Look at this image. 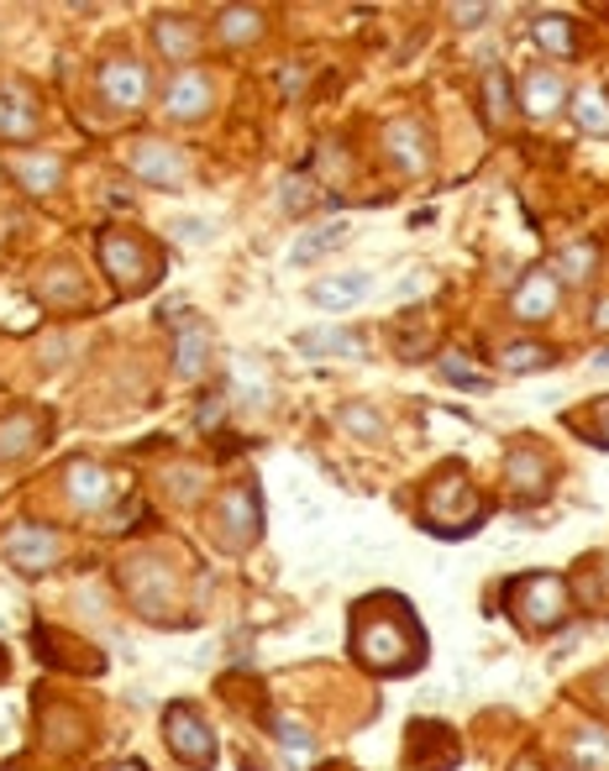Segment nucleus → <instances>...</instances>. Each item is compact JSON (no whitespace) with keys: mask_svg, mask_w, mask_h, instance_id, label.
I'll return each instance as SVG.
<instances>
[{"mask_svg":"<svg viewBox=\"0 0 609 771\" xmlns=\"http://www.w3.org/2000/svg\"><path fill=\"white\" fill-rule=\"evenodd\" d=\"M5 557L22 567V572H48L63 557V540L48 525H16V531L5 535Z\"/></svg>","mask_w":609,"mask_h":771,"instance_id":"nucleus-8","label":"nucleus"},{"mask_svg":"<svg viewBox=\"0 0 609 771\" xmlns=\"http://www.w3.org/2000/svg\"><path fill=\"white\" fill-rule=\"evenodd\" d=\"M384 152L395 158L405 174H421V169L431 163V152H426V142H421V126H415V121H395V126L384 132Z\"/></svg>","mask_w":609,"mask_h":771,"instance_id":"nucleus-17","label":"nucleus"},{"mask_svg":"<svg viewBox=\"0 0 609 771\" xmlns=\"http://www.w3.org/2000/svg\"><path fill=\"white\" fill-rule=\"evenodd\" d=\"M488 16V5H452V22L457 27H478Z\"/></svg>","mask_w":609,"mask_h":771,"instance_id":"nucleus-40","label":"nucleus"},{"mask_svg":"<svg viewBox=\"0 0 609 771\" xmlns=\"http://www.w3.org/2000/svg\"><path fill=\"white\" fill-rule=\"evenodd\" d=\"M594 263H599V247H594V241H573V247H562V252H557V273H562L568 284L588 278Z\"/></svg>","mask_w":609,"mask_h":771,"instance_id":"nucleus-29","label":"nucleus"},{"mask_svg":"<svg viewBox=\"0 0 609 771\" xmlns=\"http://www.w3.org/2000/svg\"><path fill=\"white\" fill-rule=\"evenodd\" d=\"M258 32H263V11H258V5H226L221 22H215V37H221L226 48H243Z\"/></svg>","mask_w":609,"mask_h":771,"instance_id":"nucleus-21","label":"nucleus"},{"mask_svg":"<svg viewBox=\"0 0 609 771\" xmlns=\"http://www.w3.org/2000/svg\"><path fill=\"white\" fill-rule=\"evenodd\" d=\"M278 741L289 745V750H310V730H300L295 719H278V730H274Z\"/></svg>","mask_w":609,"mask_h":771,"instance_id":"nucleus-38","label":"nucleus"},{"mask_svg":"<svg viewBox=\"0 0 609 771\" xmlns=\"http://www.w3.org/2000/svg\"><path fill=\"white\" fill-rule=\"evenodd\" d=\"M515 771H536V761H531V756H520V761H515Z\"/></svg>","mask_w":609,"mask_h":771,"instance_id":"nucleus-43","label":"nucleus"},{"mask_svg":"<svg viewBox=\"0 0 609 771\" xmlns=\"http://www.w3.org/2000/svg\"><path fill=\"white\" fill-rule=\"evenodd\" d=\"M510 488H515L520 505H536V499H547V488H551L547 457H536V451H510Z\"/></svg>","mask_w":609,"mask_h":771,"instance_id":"nucleus-14","label":"nucleus"},{"mask_svg":"<svg viewBox=\"0 0 609 771\" xmlns=\"http://www.w3.org/2000/svg\"><path fill=\"white\" fill-rule=\"evenodd\" d=\"M310 200H315V195H310V178H304V174H289V178H284V206H289V210H304Z\"/></svg>","mask_w":609,"mask_h":771,"instance_id":"nucleus-37","label":"nucleus"},{"mask_svg":"<svg viewBox=\"0 0 609 771\" xmlns=\"http://www.w3.org/2000/svg\"><path fill=\"white\" fill-rule=\"evenodd\" d=\"M510 609L520 614L525 630H551L568 620V583L551 572H525L510 583Z\"/></svg>","mask_w":609,"mask_h":771,"instance_id":"nucleus-3","label":"nucleus"},{"mask_svg":"<svg viewBox=\"0 0 609 771\" xmlns=\"http://www.w3.org/2000/svg\"><path fill=\"white\" fill-rule=\"evenodd\" d=\"M63 494H69L79 509H105V505H111V494H116V483H111L105 468H95V462H69V473H63Z\"/></svg>","mask_w":609,"mask_h":771,"instance_id":"nucleus-12","label":"nucleus"},{"mask_svg":"<svg viewBox=\"0 0 609 771\" xmlns=\"http://www.w3.org/2000/svg\"><path fill=\"white\" fill-rule=\"evenodd\" d=\"M295 347H300L304 357H363V341H358L352 331H336V326L300 331V336H295Z\"/></svg>","mask_w":609,"mask_h":771,"instance_id":"nucleus-18","label":"nucleus"},{"mask_svg":"<svg viewBox=\"0 0 609 771\" xmlns=\"http://www.w3.org/2000/svg\"><path fill=\"white\" fill-rule=\"evenodd\" d=\"M0 326L5 331H32L37 326V304L16 289H0Z\"/></svg>","mask_w":609,"mask_h":771,"instance_id":"nucleus-30","label":"nucleus"},{"mask_svg":"<svg viewBox=\"0 0 609 771\" xmlns=\"http://www.w3.org/2000/svg\"><path fill=\"white\" fill-rule=\"evenodd\" d=\"M263 531V509H258V494L252 488H232L221 494V514H215V540L226 551H247Z\"/></svg>","mask_w":609,"mask_h":771,"instance_id":"nucleus-6","label":"nucleus"},{"mask_svg":"<svg viewBox=\"0 0 609 771\" xmlns=\"http://www.w3.org/2000/svg\"><path fill=\"white\" fill-rule=\"evenodd\" d=\"M573 121L583 132H609V95L599 85H588L573 95Z\"/></svg>","mask_w":609,"mask_h":771,"instance_id":"nucleus-26","label":"nucleus"},{"mask_svg":"<svg viewBox=\"0 0 609 771\" xmlns=\"http://www.w3.org/2000/svg\"><path fill=\"white\" fill-rule=\"evenodd\" d=\"M148 69L142 63H132V59H111L105 69H100V95L111 100V105H142L148 100Z\"/></svg>","mask_w":609,"mask_h":771,"instance_id":"nucleus-10","label":"nucleus"},{"mask_svg":"<svg viewBox=\"0 0 609 771\" xmlns=\"http://www.w3.org/2000/svg\"><path fill=\"white\" fill-rule=\"evenodd\" d=\"M37 132V111H32V100L22 89H0V137L5 142H22Z\"/></svg>","mask_w":609,"mask_h":771,"instance_id":"nucleus-20","label":"nucleus"},{"mask_svg":"<svg viewBox=\"0 0 609 771\" xmlns=\"http://www.w3.org/2000/svg\"><path fill=\"white\" fill-rule=\"evenodd\" d=\"M352 656L368 672H384V677L415 672L426 661V646H421V624L410 614V604L399 594L363 598L352 609Z\"/></svg>","mask_w":609,"mask_h":771,"instance_id":"nucleus-1","label":"nucleus"},{"mask_svg":"<svg viewBox=\"0 0 609 771\" xmlns=\"http://www.w3.org/2000/svg\"><path fill=\"white\" fill-rule=\"evenodd\" d=\"M132 169L142 184H158V189H179L184 178H189V158L179 148H169V142H158V137H142L137 148H132Z\"/></svg>","mask_w":609,"mask_h":771,"instance_id":"nucleus-7","label":"nucleus"},{"mask_svg":"<svg viewBox=\"0 0 609 771\" xmlns=\"http://www.w3.org/2000/svg\"><path fill=\"white\" fill-rule=\"evenodd\" d=\"M341 431H358L363 442H373V436H384V420L373 415V410H363V405H352V410H341Z\"/></svg>","mask_w":609,"mask_h":771,"instance_id":"nucleus-34","label":"nucleus"},{"mask_svg":"<svg viewBox=\"0 0 609 771\" xmlns=\"http://www.w3.org/2000/svg\"><path fill=\"white\" fill-rule=\"evenodd\" d=\"M347 232H352V226H341V221H336V226H321V232H304V237L289 247V263L304 268V263H315V258H326L332 247L347 241Z\"/></svg>","mask_w":609,"mask_h":771,"instance_id":"nucleus-24","label":"nucleus"},{"mask_svg":"<svg viewBox=\"0 0 609 771\" xmlns=\"http://www.w3.org/2000/svg\"><path fill=\"white\" fill-rule=\"evenodd\" d=\"M573 756H579L583 771L609 767V735H605V730H579V741H573Z\"/></svg>","mask_w":609,"mask_h":771,"instance_id":"nucleus-31","label":"nucleus"},{"mask_svg":"<svg viewBox=\"0 0 609 771\" xmlns=\"http://www.w3.org/2000/svg\"><path fill=\"white\" fill-rule=\"evenodd\" d=\"M221 415H226V399H221V394L200 405V425H206V431H211V425H215V420H221Z\"/></svg>","mask_w":609,"mask_h":771,"instance_id":"nucleus-41","label":"nucleus"},{"mask_svg":"<svg viewBox=\"0 0 609 771\" xmlns=\"http://www.w3.org/2000/svg\"><path fill=\"white\" fill-rule=\"evenodd\" d=\"M557 299H562V278L547 273V268H536L515 289L510 310H515V321H547V315H557Z\"/></svg>","mask_w":609,"mask_h":771,"instance_id":"nucleus-9","label":"nucleus"},{"mask_svg":"<svg viewBox=\"0 0 609 771\" xmlns=\"http://www.w3.org/2000/svg\"><path fill=\"white\" fill-rule=\"evenodd\" d=\"M37 431H42V420L37 415L0 420V457H27L32 446H37Z\"/></svg>","mask_w":609,"mask_h":771,"instance_id":"nucleus-25","label":"nucleus"},{"mask_svg":"<svg viewBox=\"0 0 609 771\" xmlns=\"http://www.w3.org/2000/svg\"><path fill=\"white\" fill-rule=\"evenodd\" d=\"M583 425H588V442L594 446H609V399H599V405L583 415Z\"/></svg>","mask_w":609,"mask_h":771,"instance_id":"nucleus-36","label":"nucleus"},{"mask_svg":"<svg viewBox=\"0 0 609 771\" xmlns=\"http://www.w3.org/2000/svg\"><path fill=\"white\" fill-rule=\"evenodd\" d=\"M531 32H536V42L547 48L551 59H573V53H579V32H573L568 16H536Z\"/></svg>","mask_w":609,"mask_h":771,"instance_id":"nucleus-22","label":"nucleus"},{"mask_svg":"<svg viewBox=\"0 0 609 771\" xmlns=\"http://www.w3.org/2000/svg\"><path fill=\"white\" fill-rule=\"evenodd\" d=\"M116 771H148V767H142V761H126V767H116Z\"/></svg>","mask_w":609,"mask_h":771,"instance_id":"nucleus-44","label":"nucleus"},{"mask_svg":"<svg viewBox=\"0 0 609 771\" xmlns=\"http://www.w3.org/2000/svg\"><path fill=\"white\" fill-rule=\"evenodd\" d=\"M594 368H609V352H599V357H594Z\"/></svg>","mask_w":609,"mask_h":771,"instance_id":"nucleus-45","label":"nucleus"},{"mask_svg":"<svg viewBox=\"0 0 609 771\" xmlns=\"http://www.w3.org/2000/svg\"><path fill=\"white\" fill-rule=\"evenodd\" d=\"M206 362H211V326H184L179 331V347H174V368H179V378H200L206 373Z\"/></svg>","mask_w":609,"mask_h":771,"instance_id":"nucleus-19","label":"nucleus"},{"mask_svg":"<svg viewBox=\"0 0 609 771\" xmlns=\"http://www.w3.org/2000/svg\"><path fill=\"white\" fill-rule=\"evenodd\" d=\"M163 735H169V750L179 756L184 767H195V771L215 767V735L206 730V719L189 709V704H174V709L163 713Z\"/></svg>","mask_w":609,"mask_h":771,"instance_id":"nucleus-4","label":"nucleus"},{"mask_svg":"<svg viewBox=\"0 0 609 771\" xmlns=\"http://www.w3.org/2000/svg\"><path fill=\"white\" fill-rule=\"evenodd\" d=\"M520 100H525V111H531V116H557V111L568 105V85H562V74H557V69H536V74H525Z\"/></svg>","mask_w":609,"mask_h":771,"instance_id":"nucleus-15","label":"nucleus"},{"mask_svg":"<svg viewBox=\"0 0 609 771\" xmlns=\"http://www.w3.org/2000/svg\"><path fill=\"white\" fill-rule=\"evenodd\" d=\"M100 263H105V273H111L122 289H148L152 278H158L152 252L137 237H122V232H105V237H100Z\"/></svg>","mask_w":609,"mask_h":771,"instance_id":"nucleus-5","label":"nucleus"},{"mask_svg":"<svg viewBox=\"0 0 609 771\" xmlns=\"http://www.w3.org/2000/svg\"><path fill=\"white\" fill-rule=\"evenodd\" d=\"M215 100V85L200 74V69H184V74H174V85H169V116L174 121H200L206 111H211Z\"/></svg>","mask_w":609,"mask_h":771,"instance_id":"nucleus-11","label":"nucleus"},{"mask_svg":"<svg viewBox=\"0 0 609 771\" xmlns=\"http://www.w3.org/2000/svg\"><path fill=\"white\" fill-rule=\"evenodd\" d=\"M158 48L169 59H195L200 53V32H195V22H184V16H158Z\"/></svg>","mask_w":609,"mask_h":771,"instance_id":"nucleus-23","label":"nucleus"},{"mask_svg":"<svg viewBox=\"0 0 609 771\" xmlns=\"http://www.w3.org/2000/svg\"><path fill=\"white\" fill-rule=\"evenodd\" d=\"M594 326L609 331V299H605V304H594Z\"/></svg>","mask_w":609,"mask_h":771,"instance_id":"nucleus-42","label":"nucleus"},{"mask_svg":"<svg viewBox=\"0 0 609 771\" xmlns=\"http://www.w3.org/2000/svg\"><path fill=\"white\" fill-rule=\"evenodd\" d=\"M478 525H484V499L468 488L462 468H442L426 494V531L457 540V535H473Z\"/></svg>","mask_w":609,"mask_h":771,"instance_id":"nucleus-2","label":"nucleus"},{"mask_svg":"<svg viewBox=\"0 0 609 771\" xmlns=\"http://www.w3.org/2000/svg\"><path fill=\"white\" fill-rule=\"evenodd\" d=\"M484 100H488V121L499 126V121H505V111H510V85H505V74H499V69H488Z\"/></svg>","mask_w":609,"mask_h":771,"instance_id":"nucleus-33","label":"nucleus"},{"mask_svg":"<svg viewBox=\"0 0 609 771\" xmlns=\"http://www.w3.org/2000/svg\"><path fill=\"white\" fill-rule=\"evenodd\" d=\"M368 289H373L368 273H336V278L310 284V304H315V310H347V304H358Z\"/></svg>","mask_w":609,"mask_h":771,"instance_id":"nucleus-16","label":"nucleus"},{"mask_svg":"<svg viewBox=\"0 0 609 771\" xmlns=\"http://www.w3.org/2000/svg\"><path fill=\"white\" fill-rule=\"evenodd\" d=\"M499 362H505V373H542L557 357H551V347H542V341H510V347L499 352Z\"/></svg>","mask_w":609,"mask_h":771,"instance_id":"nucleus-27","label":"nucleus"},{"mask_svg":"<svg viewBox=\"0 0 609 771\" xmlns=\"http://www.w3.org/2000/svg\"><path fill=\"white\" fill-rule=\"evenodd\" d=\"M174 232H179L184 241H211V221H200V215H184V221H174Z\"/></svg>","mask_w":609,"mask_h":771,"instance_id":"nucleus-39","label":"nucleus"},{"mask_svg":"<svg viewBox=\"0 0 609 771\" xmlns=\"http://www.w3.org/2000/svg\"><path fill=\"white\" fill-rule=\"evenodd\" d=\"M436 368H442V378H452V384H462V388H478V394L488 388V373H478L473 362H462L457 352H447L442 362H436Z\"/></svg>","mask_w":609,"mask_h":771,"instance_id":"nucleus-32","label":"nucleus"},{"mask_svg":"<svg viewBox=\"0 0 609 771\" xmlns=\"http://www.w3.org/2000/svg\"><path fill=\"white\" fill-rule=\"evenodd\" d=\"M5 169L22 178L27 195H48V189H59L63 158H53V152H5Z\"/></svg>","mask_w":609,"mask_h":771,"instance_id":"nucleus-13","label":"nucleus"},{"mask_svg":"<svg viewBox=\"0 0 609 771\" xmlns=\"http://www.w3.org/2000/svg\"><path fill=\"white\" fill-rule=\"evenodd\" d=\"M132 594H137V604H148V609H158V604H169V572L163 567H132Z\"/></svg>","mask_w":609,"mask_h":771,"instance_id":"nucleus-28","label":"nucleus"},{"mask_svg":"<svg viewBox=\"0 0 609 771\" xmlns=\"http://www.w3.org/2000/svg\"><path fill=\"white\" fill-rule=\"evenodd\" d=\"M42 295L53 299V304H63V299H79L85 295V284H79V278H74V273H48V278H42Z\"/></svg>","mask_w":609,"mask_h":771,"instance_id":"nucleus-35","label":"nucleus"}]
</instances>
